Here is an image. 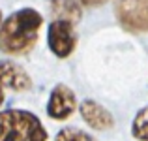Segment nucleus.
Masks as SVG:
<instances>
[{
  "mask_svg": "<svg viewBox=\"0 0 148 141\" xmlns=\"http://www.w3.org/2000/svg\"><path fill=\"white\" fill-rule=\"evenodd\" d=\"M77 109V98L75 92L68 85H56L53 88L47 102V115L54 120H66L73 115Z\"/></svg>",
  "mask_w": 148,
  "mask_h": 141,
  "instance_id": "39448f33",
  "label": "nucleus"
},
{
  "mask_svg": "<svg viewBox=\"0 0 148 141\" xmlns=\"http://www.w3.org/2000/svg\"><path fill=\"white\" fill-rule=\"evenodd\" d=\"M79 111H81L83 120L90 128H94V130H109V128H112V124H114L112 115L101 104H98V102H94V100L81 102Z\"/></svg>",
  "mask_w": 148,
  "mask_h": 141,
  "instance_id": "0eeeda50",
  "label": "nucleus"
},
{
  "mask_svg": "<svg viewBox=\"0 0 148 141\" xmlns=\"http://www.w3.org/2000/svg\"><path fill=\"white\" fill-rule=\"evenodd\" d=\"M54 141H96V139L79 128H62L56 134Z\"/></svg>",
  "mask_w": 148,
  "mask_h": 141,
  "instance_id": "9d476101",
  "label": "nucleus"
},
{
  "mask_svg": "<svg viewBox=\"0 0 148 141\" xmlns=\"http://www.w3.org/2000/svg\"><path fill=\"white\" fill-rule=\"evenodd\" d=\"M0 141H47V130L34 113L6 109L0 111Z\"/></svg>",
  "mask_w": 148,
  "mask_h": 141,
  "instance_id": "f03ea898",
  "label": "nucleus"
},
{
  "mask_svg": "<svg viewBox=\"0 0 148 141\" xmlns=\"http://www.w3.org/2000/svg\"><path fill=\"white\" fill-rule=\"evenodd\" d=\"M141 2H148V0H141Z\"/></svg>",
  "mask_w": 148,
  "mask_h": 141,
  "instance_id": "4468645a",
  "label": "nucleus"
},
{
  "mask_svg": "<svg viewBox=\"0 0 148 141\" xmlns=\"http://www.w3.org/2000/svg\"><path fill=\"white\" fill-rule=\"evenodd\" d=\"M116 17L120 25L130 32H148V2L118 0Z\"/></svg>",
  "mask_w": 148,
  "mask_h": 141,
  "instance_id": "20e7f679",
  "label": "nucleus"
},
{
  "mask_svg": "<svg viewBox=\"0 0 148 141\" xmlns=\"http://www.w3.org/2000/svg\"><path fill=\"white\" fill-rule=\"evenodd\" d=\"M0 85L4 88H10L15 92L30 91L32 79L26 73L23 66H19L13 60H0Z\"/></svg>",
  "mask_w": 148,
  "mask_h": 141,
  "instance_id": "423d86ee",
  "label": "nucleus"
},
{
  "mask_svg": "<svg viewBox=\"0 0 148 141\" xmlns=\"http://www.w3.org/2000/svg\"><path fill=\"white\" fill-rule=\"evenodd\" d=\"M71 21L66 19H54L47 28V44L53 55L58 58H68L77 45V34Z\"/></svg>",
  "mask_w": 148,
  "mask_h": 141,
  "instance_id": "7ed1b4c3",
  "label": "nucleus"
},
{
  "mask_svg": "<svg viewBox=\"0 0 148 141\" xmlns=\"http://www.w3.org/2000/svg\"><path fill=\"white\" fill-rule=\"evenodd\" d=\"M49 8L56 19H66L73 25L81 21V2L79 0H49Z\"/></svg>",
  "mask_w": 148,
  "mask_h": 141,
  "instance_id": "6e6552de",
  "label": "nucleus"
},
{
  "mask_svg": "<svg viewBox=\"0 0 148 141\" xmlns=\"http://www.w3.org/2000/svg\"><path fill=\"white\" fill-rule=\"evenodd\" d=\"M0 25H2V13H0Z\"/></svg>",
  "mask_w": 148,
  "mask_h": 141,
  "instance_id": "ddd939ff",
  "label": "nucleus"
},
{
  "mask_svg": "<svg viewBox=\"0 0 148 141\" xmlns=\"http://www.w3.org/2000/svg\"><path fill=\"white\" fill-rule=\"evenodd\" d=\"M4 104V87L0 85V105Z\"/></svg>",
  "mask_w": 148,
  "mask_h": 141,
  "instance_id": "f8f14e48",
  "label": "nucleus"
},
{
  "mask_svg": "<svg viewBox=\"0 0 148 141\" xmlns=\"http://www.w3.org/2000/svg\"><path fill=\"white\" fill-rule=\"evenodd\" d=\"M131 134L139 141H148V107H143L135 115L133 124H131Z\"/></svg>",
  "mask_w": 148,
  "mask_h": 141,
  "instance_id": "1a4fd4ad",
  "label": "nucleus"
},
{
  "mask_svg": "<svg viewBox=\"0 0 148 141\" xmlns=\"http://www.w3.org/2000/svg\"><path fill=\"white\" fill-rule=\"evenodd\" d=\"M83 6H90V8H94V6H101V4H105V2H109V0H79Z\"/></svg>",
  "mask_w": 148,
  "mask_h": 141,
  "instance_id": "9b49d317",
  "label": "nucleus"
},
{
  "mask_svg": "<svg viewBox=\"0 0 148 141\" xmlns=\"http://www.w3.org/2000/svg\"><path fill=\"white\" fill-rule=\"evenodd\" d=\"M43 17L32 8H23L6 17L0 25V51L10 57H21L36 45Z\"/></svg>",
  "mask_w": 148,
  "mask_h": 141,
  "instance_id": "f257e3e1",
  "label": "nucleus"
}]
</instances>
